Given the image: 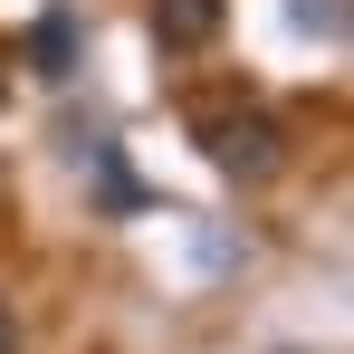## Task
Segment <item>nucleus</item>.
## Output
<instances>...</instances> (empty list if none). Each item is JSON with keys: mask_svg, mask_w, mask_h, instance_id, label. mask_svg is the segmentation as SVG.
I'll return each instance as SVG.
<instances>
[{"mask_svg": "<svg viewBox=\"0 0 354 354\" xmlns=\"http://www.w3.org/2000/svg\"><path fill=\"white\" fill-rule=\"evenodd\" d=\"M153 39L163 48H211L221 39V0H153Z\"/></svg>", "mask_w": 354, "mask_h": 354, "instance_id": "nucleus-2", "label": "nucleus"}, {"mask_svg": "<svg viewBox=\"0 0 354 354\" xmlns=\"http://www.w3.org/2000/svg\"><path fill=\"white\" fill-rule=\"evenodd\" d=\"M0 354H19V316H10V297H0Z\"/></svg>", "mask_w": 354, "mask_h": 354, "instance_id": "nucleus-4", "label": "nucleus"}, {"mask_svg": "<svg viewBox=\"0 0 354 354\" xmlns=\"http://www.w3.org/2000/svg\"><path fill=\"white\" fill-rule=\"evenodd\" d=\"M29 67H39L48 86L77 67V19H67V10H39V29H29Z\"/></svg>", "mask_w": 354, "mask_h": 354, "instance_id": "nucleus-3", "label": "nucleus"}, {"mask_svg": "<svg viewBox=\"0 0 354 354\" xmlns=\"http://www.w3.org/2000/svg\"><path fill=\"white\" fill-rule=\"evenodd\" d=\"M201 144H211V163H221L230 182H268L278 163H288L278 115H221V124H201Z\"/></svg>", "mask_w": 354, "mask_h": 354, "instance_id": "nucleus-1", "label": "nucleus"}]
</instances>
